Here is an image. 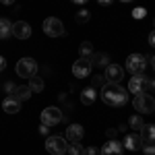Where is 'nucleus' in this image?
Segmentation results:
<instances>
[{
  "label": "nucleus",
  "instance_id": "19",
  "mask_svg": "<svg viewBox=\"0 0 155 155\" xmlns=\"http://www.w3.org/2000/svg\"><path fill=\"white\" fill-rule=\"evenodd\" d=\"M2 107H4V112H6V114H17V112L21 110V104L8 95L6 99H4V101H2Z\"/></svg>",
  "mask_w": 155,
  "mask_h": 155
},
{
  "label": "nucleus",
  "instance_id": "8",
  "mask_svg": "<svg viewBox=\"0 0 155 155\" xmlns=\"http://www.w3.org/2000/svg\"><path fill=\"white\" fill-rule=\"evenodd\" d=\"M62 120H64V114L60 107H46L41 112V124H46V126H54Z\"/></svg>",
  "mask_w": 155,
  "mask_h": 155
},
{
  "label": "nucleus",
  "instance_id": "36",
  "mask_svg": "<svg viewBox=\"0 0 155 155\" xmlns=\"http://www.w3.org/2000/svg\"><path fill=\"white\" fill-rule=\"evenodd\" d=\"M97 2H99V4H110L112 0H97Z\"/></svg>",
  "mask_w": 155,
  "mask_h": 155
},
{
  "label": "nucleus",
  "instance_id": "28",
  "mask_svg": "<svg viewBox=\"0 0 155 155\" xmlns=\"http://www.w3.org/2000/svg\"><path fill=\"white\" fill-rule=\"evenodd\" d=\"M104 83H106V79H104L101 74H95V77H93V87H97V85H104Z\"/></svg>",
  "mask_w": 155,
  "mask_h": 155
},
{
  "label": "nucleus",
  "instance_id": "6",
  "mask_svg": "<svg viewBox=\"0 0 155 155\" xmlns=\"http://www.w3.org/2000/svg\"><path fill=\"white\" fill-rule=\"evenodd\" d=\"M44 33L48 37H60V35H64V25L56 17H48L44 21Z\"/></svg>",
  "mask_w": 155,
  "mask_h": 155
},
{
  "label": "nucleus",
  "instance_id": "33",
  "mask_svg": "<svg viewBox=\"0 0 155 155\" xmlns=\"http://www.w3.org/2000/svg\"><path fill=\"white\" fill-rule=\"evenodd\" d=\"M4 89H6V91H11V93H12V89H15V85H12V83H6V85H4Z\"/></svg>",
  "mask_w": 155,
  "mask_h": 155
},
{
  "label": "nucleus",
  "instance_id": "23",
  "mask_svg": "<svg viewBox=\"0 0 155 155\" xmlns=\"http://www.w3.org/2000/svg\"><path fill=\"white\" fill-rule=\"evenodd\" d=\"M93 54V46H91V41H83L81 44V56L83 58H89Z\"/></svg>",
  "mask_w": 155,
  "mask_h": 155
},
{
  "label": "nucleus",
  "instance_id": "26",
  "mask_svg": "<svg viewBox=\"0 0 155 155\" xmlns=\"http://www.w3.org/2000/svg\"><path fill=\"white\" fill-rule=\"evenodd\" d=\"M145 15H147L145 8H134V11H132V17H134V19H143Z\"/></svg>",
  "mask_w": 155,
  "mask_h": 155
},
{
  "label": "nucleus",
  "instance_id": "11",
  "mask_svg": "<svg viewBox=\"0 0 155 155\" xmlns=\"http://www.w3.org/2000/svg\"><path fill=\"white\" fill-rule=\"evenodd\" d=\"M83 134H85V130H83L81 124H71V126L66 128V137H64V139H66L68 143H81Z\"/></svg>",
  "mask_w": 155,
  "mask_h": 155
},
{
  "label": "nucleus",
  "instance_id": "25",
  "mask_svg": "<svg viewBox=\"0 0 155 155\" xmlns=\"http://www.w3.org/2000/svg\"><path fill=\"white\" fill-rule=\"evenodd\" d=\"M89 17H91V15H89V11H79L77 12V23H87V21H89Z\"/></svg>",
  "mask_w": 155,
  "mask_h": 155
},
{
  "label": "nucleus",
  "instance_id": "13",
  "mask_svg": "<svg viewBox=\"0 0 155 155\" xmlns=\"http://www.w3.org/2000/svg\"><path fill=\"white\" fill-rule=\"evenodd\" d=\"M99 155H122V143H118L116 139H107V143L101 147Z\"/></svg>",
  "mask_w": 155,
  "mask_h": 155
},
{
  "label": "nucleus",
  "instance_id": "15",
  "mask_svg": "<svg viewBox=\"0 0 155 155\" xmlns=\"http://www.w3.org/2000/svg\"><path fill=\"white\" fill-rule=\"evenodd\" d=\"M11 97H12V99H17V101L21 104V101H25V99H29V97H31V89H29L27 85H19V87H15V89H12Z\"/></svg>",
  "mask_w": 155,
  "mask_h": 155
},
{
  "label": "nucleus",
  "instance_id": "2",
  "mask_svg": "<svg viewBox=\"0 0 155 155\" xmlns=\"http://www.w3.org/2000/svg\"><path fill=\"white\" fill-rule=\"evenodd\" d=\"M128 91L139 95V93H151L153 91V79L143 77V74H132L130 83H128Z\"/></svg>",
  "mask_w": 155,
  "mask_h": 155
},
{
  "label": "nucleus",
  "instance_id": "10",
  "mask_svg": "<svg viewBox=\"0 0 155 155\" xmlns=\"http://www.w3.org/2000/svg\"><path fill=\"white\" fill-rule=\"evenodd\" d=\"M106 79L107 83H120L124 79V68L118 66V64H107L106 66Z\"/></svg>",
  "mask_w": 155,
  "mask_h": 155
},
{
  "label": "nucleus",
  "instance_id": "16",
  "mask_svg": "<svg viewBox=\"0 0 155 155\" xmlns=\"http://www.w3.org/2000/svg\"><path fill=\"white\" fill-rule=\"evenodd\" d=\"M122 147H126V149H130V151H137V149H141V147H143V141H141V137H139V134H126Z\"/></svg>",
  "mask_w": 155,
  "mask_h": 155
},
{
  "label": "nucleus",
  "instance_id": "34",
  "mask_svg": "<svg viewBox=\"0 0 155 155\" xmlns=\"http://www.w3.org/2000/svg\"><path fill=\"white\" fill-rule=\"evenodd\" d=\"M153 44H155V35H153V33H149V46H153Z\"/></svg>",
  "mask_w": 155,
  "mask_h": 155
},
{
  "label": "nucleus",
  "instance_id": "20",
  "mask_svg": "<svg viewBox=\"0 0 155 155\" xmlns=\"http://www.w3.org/2000/svg\"><path fill=\"white\" fill-rule=\"evenodd\" d=\"M12 35V23L8 19H0V39H6Z\"/></svg>",
  "mask_w": 155,
  "mask_h": 155
},
{
  "label": "nucleus",
  "instance_id": "17",
  "mask_svg": "<svg viewBox=\"0 0 155 155\" xmlns=\"http://www.w3.org/2000/svg\"><path fill=\"white\" fill-rule=\"evenodd\" d=\"M89 62L95 64V66H107V64H110V56H107L106 52H93L91 58H89Z\"/></svg>",
  "mask_w": 155,
  "mask_h": 155
},
{
  "label": "nucleus",
  "instance_id": "7",
  "mask_svg": "<svg viewBox=\"0 0 155 155\" xmlns=\"http://www.w3.org/2000/svg\"><path fill=\"white\" fill-rule=\"evenodd\" d=\"M145 66H147V60H145L143 54H130L126 58V71L132 72V74H143Z\"/></svg>",
  "mask_w": 155,
  "mask_h": 155
},
{
  "label": "nucleus",
  "instance_id": "3",
  "mask_svg": "<svg viewBox=\"0 0 155 155\" xmlns=\"http://www.w3.org/2000/svg\"><path fill=\"white\" fill-rule=\"evenodd\" d=\"M132 106H134V110H137L139 114H153L155 99H153V95H151V93H139V95L134 97Z\"/></svg>",
  "mask_w": 155,
  "mask_h": 155
},
{
  "label": "nucleus",
  "instance_id": "12",
  "mask_svg": "<svg viewBox=\"0 0 155 155\" xmlns=\"http://www.w3.org/2000/svg\"><path fill=\"white\" fill-rule=\"evenodd\" d=\"M12 35L17 37V39H27V37L31 35V27H29V23H25V21L12 23Z\"/></svg>",
  "mask_w": 155,
  "mask_h": 155
},
{
  "label": "nucleus",
  "instance_id": "27",
  "mask_svg": "<svg viewBox=\"0 0 155 155\" xmlns=\"http://www.w3.org/2000/svg\"><path fill=\"white\" fill-rule=\"evenodd\" d=\"M83 155H99V149L91 145V147H87V149H85V153H83Z\"/></svg>",
  "mask_w": 155,
  "mask_h": 155
},
{
  "label": "nucleus",
  "instance_id": "21",
  "mask_svg": "<svg viewBox=\"0 0 155 155\" xmlns=\"http://www.w3.org/2000/svg\"><path fill=\"white\" fill-rule=\"evenodd\" d=\"M29 89H31V93H39V91H44V79H39V77H31V81H29Z\"/></svg>",
  "mask_w": 155,
  "mask_h": 155
},
{
  "label": "nucleus",
  "instance_id": "38",
  "mask_svg": "<svg viewBox=\"0 0 155 155\" xmlns=\"http://www.w3.org/2000/svg\"><path fill=\"white\" fill-rule=\"evenodd\" d=\"M122 2H132V0H122Z\"/></svg>",
  "mask_w": 155,
  "mask_h": 155
},
{
  "label": "nucleus",
  "instance_id": "30",
  "mask_svg": "<svg viewBox=\"0 0 155 155\" xmlns=\"http://www.w3.org/2000/svg\"><path fill=\"white\" fill-rule=\"evenodd\" d=\"M153 153H155L153 145H147V147H145V155H153Z\"/></svg>",
  "mask_w": 155,
  "mask_h": 155
},
{
  "label": "nucleus",
  "instance_id": "29",
  "mask_svg": "<svg viewBox=\"0 0 155 155\" xmlns=\"http://www.w3.org/2000/svg\"><path fill=\"white\" fill-rule=\"evenodd\" d=\"M116 132H118L116 128H107V130H106V137H107V139H116Z\"/></svg>",
  "mask_w": 155,
  "mask_h": 155
},
{
  "label": "nucleus",
  "instance_id": "4",
  "mask_svg": "<svg viewBox=\"0 0 155 155\" xmlns=\"http://www.w3.org/2000/svg\"><path fill=\"white\" fill-rule=\"evenodd\" d=\"M66 149H68V141L64 139V137H48V141H46V151L50 155H64L66 153Z\"/></svg>",
  "mask_w": 155,
  "mask_h": 155
},
{
  "label": "nucleus",
  "instance_id": "24",
  "mask_svg": "<svg viewBox=\"0 0 155 155\" xmlns=\"http://www.w3.org/2000/svg\"><path fill=\"white\" fill-rule=\"evenodd\" d=\"M128 124H130V128H141V126H143V118H141L139 114H134V116H130Z\"/></svg>",
  "mask_w": 155,
  "mask_h": 155
},
{
  "label": "nucleus",
  "instance_id": "37",
  "mask_svg": "<svg viewBox=\"0 0 155 155\" xmlns=\"http://www.w3.org/2000/svg\"><path fill=\"white\" fill-rule=\"evenodd\" d=\"M72 2H77V4H85L87 0H72Z\"/></svg>",
  "mask_w": 155,
  "mask_h": 155
},
{
  "label": "nucleus",
  "instance_id": "5",
  "mask_svg": "<svg viewBox=\"0 0 155 155\" xmlns=\"http://www.w3.org/2000/svg\"><path fill=\"white\" fill-rule=\"evenodd\" d=\"M37 72V62L33 58H21L17 62V74L23 79H31Z\"/></svg>",
  "mask_w": 155,
  "mask_h": 155
},
{
  "label": "nucleus",
  "instance_id": "31",
  "mask_svg": "<svg viewBox=\"0 0 155 155\" xmlns=\"http://www.w3.org/2000/svg\"><path fill=\"white\" fill-rule=\"evenodd\" d=\"M39 132H41V134H48V132H50V126L41 124V126H39Z\"/></svg>",
  "mask_w": 155,
  "mask_h": 155
},
{
  "label": "nucleus",
  "instance_id": "9",
  "mask_svg": "<svg viewBox=\"0 0 155 155\" xmlns=\"http://www.w3.org/2000/svg\"><path fill=\"white\" fill-rule=\"evenodd\" d=\"M89 72H91V62H89V58H83V56H81V58L72 64V74H74L77 79L89 77Z\"/></svg>",
  "mask_w": 155,
  "mask_h": 155
},
{
  "label": "nucleus",
  "instance_id": "35",
  "mask_svg": "<svg viewBox=\"0 0 155 155\" xmlns=\"http://www.w3.org/2000/svg\"><path fill=\"white\" fill-rule=\"evenodd\" d=\"M0 2H2V4H6V6H11V4L15 2V0H0Z\"/></svg>",
  "mask_w": 155,
  "mask_h": 155
},
{
  "label": "nucleus",
  "instance_id": "32",
  "mask_svg": "<svg viewBox=\"0 0 155 155\" xmlns=\"http://www.w3.org/2000/svg\"><path fill=\"white\" fill-rule=\"evenodd\" d=\"M6 68V60H4V56H0V72Z\"/></svg>",
  "mask_w": 155,
  "mask_h": 155
},
{
  "label": "nucleus",
  "instance_id": "18",
  "mask_svg": "<svg viewBox=\"0 0 155 155\" xmlns=\"http://www.w3.org/2000/svg\"><path fill=\"white\" fill-rule=\"evenodd\" d=\"M95 87H87V89H83L81 91V104L83 106H91L93 101H95Z\"/></svg>",
  "mask_w": 155,
  "mask_h": 155
},
{
  "label": "nucleus",
  "instance_id": "1",
  "mask_svg": "<svg viewBox=\"0 0 155 155\" xmlns=\"http://www.w3.org/2000/svg\"><path fill=\"white\" fill-rule=\"evenodd\" d=\"M101 99L106 101L107 106L120 107V106H124V104H126V91H124L118 83H107V85H104Z\"/></svg>",
  "mask_w": 155,
  "mask_h": 155
},
{
  "label": "nucleus",
  "instance_id": "14",
  "mask_svg": "<svg viewBox=\"0 0 155 155\" xmlns=\"http://www.w3.org/2000/svg\"><path fill=\"white\" fill-rule=\"evenodd\" d=\"M139 137H141V141L147 145H153V139H155V126L153 124H143L141 128H139Z\"/></svg>",
  "mask_w": 155,
  "mask_h": 155
},
{
  "label": "nucleus",
  "instance_id": "22",
  "mask_svg": "<svg viewBox=\"0 0 155 155\" xmlns=\"http://www.w3.org/2000/svg\"><path fill=\"white\" fill-rule=\"evenodd\" d=\"M66 153H71V155H83L85 149H83V145H81V143H71V145H68V149H66Z\"/></svg>",
  "mask_w": 155,
  "mask_h": 155
}]
</instances>
